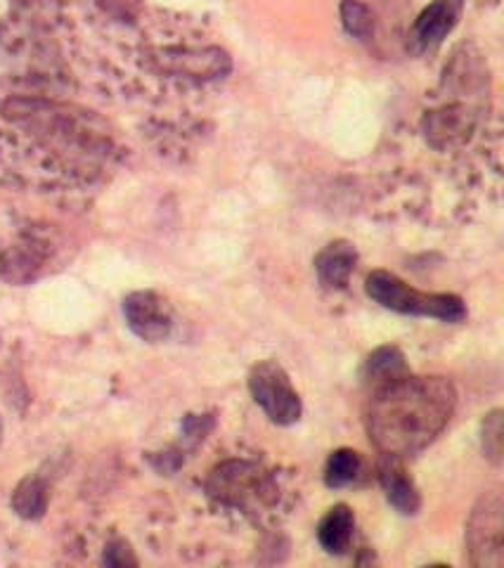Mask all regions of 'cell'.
<instances>
[{
    "label": "cell",
    "instance_id": "cell-1",
    "mask_svg": "<svg viewBox=\"0 0 504 568\" xmlns=\"http://www.w3.org/2000/svg\"><path fill=\"white\" fill-rule=\"evenodd\" d=\"M455 388L443 377H412L410 372L370 388L365 424L384 457H407L426 448L455 413Z\"/></svg>",
    "mask_w": 504,
    "mask_h": 568
},
{
    "label": "cell",
    "instance_id": "cell-2",
    "mask_svg": "<svg viewBox=\"0 0 504 568\" xmlns=\"http://www.w3.org/2000/svg\"><path fill=\"white\" fill-rule=\"evenodd\" d=\"M367 296L376 304L403 313V315H420V317H436L441 323H464L466 306L455 294H426L412 290L407 282L395 277L386 271H374L367 277Z\"/></svg>",
    "mask_w": 504,
    "mask_h": 568
},
{
    "label": "cell",
    "instance_id": "cell-3",
    "mask_svg": "<svg viewBox=\"0 0 504 568\" xmlns=\"http://www.w3.org/2000/svg\"><path fill=\"white\" fill-rule=\"evenodd\" d=\"M249 390L261 410L280 426H290L301 419L303 405L292 386L290 375L278 361H261L249 372Z\"/></svg>",
    "mask_w": 504,
    "mask_h": 568
},
{
    "label": "cell",
    "instance_id": "cell-4",
    "mask_svg": "<svg viewBox=\"0 0 504 568\" xmlns=\"http://www.w3.org/2000/svg\"><path fill=\"white\" fill-rule=\"evenodd\" d=\"M504 503L502 495H483L466 524V549L474 566L500 568L504 564Z\"/></svg>",
    "mask_w": 504,
    "mask_h": 568
},
{
    "label": "cell",
    "instance_id": "cell-5",
    "mask_svg": "<svg viewBox=\"0 0 504 568\" xmlns=\"http://www.w3.org/2000/svg\"><path fill=\"white\" fill-rule=\"evenodd\" d=\"M123 315L129 327L145 342H164L173 329L169 304L154 292H135L123 301Z\"/></svg>",
    "mask_w": 504,
    "mask_h": 568
},
{
    "label": "cell",
    "instance_id": "cell-6",
    "mask_svg": "<svg viewBox=\"0 0 504 568\" xmlns=\"http://www.w3.org/2000/svg\"><path fill=\"white\" fill-rule=\"evenodd\" d=\"M464 0H434L424 12L417 17L415 29H412V39L426 50L436 48L445 36L455 29Z\"/></svg>",
    "mask_w": 504,
    "mask_h": 568
},
{
    "label": "cell",
    "instance_id": "cell-7",
    "mask_svg": "<svg viewBox=\"0 0 504 568\" xmlns=\"http://www.w3.org/2000/svg\"><path fill=\"white\" fill-rule=\"evenodd\" d=\"M380 478H382V486H384V493H386V500L395 509L405 514V517L420 511V507H422L420 490H417L415 481H412V478L407 476V471L401 467L399 457H386L382 462Z\"/></svg>",
    "mask_w": 504,
    "mask_h": 568
},
{
    "label": "cell",
    "instance_id": "cell-8",
    "mask_svg": "<svg viewBox=\"0 0 504 568\" xmlns=\"http://www.w3.org/2000/svg\"><path fill=\"white\" fill-rule=\"evenodd\" d=\"M357 263L355 248L349 242H332L315 258V271L327 290H344Z\"/></svg>",
    "mask_w": 504,
    "mask_h": 568
},
{
    "label": "cell",
    "instance_id": "cell-9",
    "mask_svg": "<svg viewBox=\"0 0 504 568\" xmlns=\"http://www.w3.org/2000/svg\"><path fill=\"white\" fill-rule=\"evenodd\" d=\"M353 528H355V517H353L351 507L336 505L327 511V517L320 521L317 540L330 555H344L351 547Z\"/></svg>",
    "mask_w": 504,
    "mask_h": 568
},
{
    "label": "cell",
    "instance_id": "cell-10",
    "mask_svg": "<svg viewBox=\"0 0 504 568\" xmlns=\"http://www.w3.org/2000/svg\"><path fill=\"white\" fill-rule=\"evenodd\" d=\"M407 363L403 358V353L395 346H382L376 348L363 369V379L370 388H376L382 384H389L393 379H399L403 375H407Z\"/></svg>",
    "mask_w": 504,
    "mask_h": 568
},
{
    "label": "cell",
    "instance_id": "cell-11",
    "mask_svg": "<svg viewBox=\"0 0 504 568\" xmlns=\"http://www.w3.org/2000/svg\"><path fill=\"white\" fill-rule=\"evenodd\" d=\"M360 471H363V459H360V455L351 448H339L327 459L325 481L330 488H344L355 481Z\"/></svg>",
    "mask_w": 504,
    "mask_h": 568
},
{
    "label": "cell",
    "instance_id": "cell-12",
    "mask_svg": "<svg viewBox=\"0 0 504 568\" xmlns=\"http://www.w3.org/2000/svg\"><path fill=\"white\" fill-rule=\"evenodd\" d=\"M14 507L22 514V517H39V514H43L46 493H43L41 484L33 481V478H27V481L17 488Z\"/></svg>",
    "mask_w": 504,
    "mask_h": 568
},
{
    "label": "cell",
    "instance_id": "cell-13",
    "mask_svg": "<svg viewBox=\"0 0 504 568\" xmlns=\"http://www.w3.org/2000/svg\"><path fill=\"white\" fill-rule=\"evenodd\" d=\"M341 17H344V24H346V31L357 36V39H370L372 33V14L370 10L357 3V0H346L344 6H341Z\"/></svg>",
    "mask_w": 504,
    "mask_h": 568
},
{
    "label": "cell",
    "instance_id": "cell-14",
    "mask_svg": "<svg viewBox=\"0 0 504 568\" xmlns=\"http://www.w3.org/2000/svg\"><path fill=\"white\" fill-rule=\"evenodd\" d=\"M483 450L495 465L502 462V410H493L483 419Z\"/></svg>",
    "mask_w": 504,
    "mask_h": 568
}]
</instances>
